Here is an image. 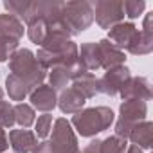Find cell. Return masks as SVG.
Segmentation results:
<instances>
[{"label": "cell", "mask_w": 153, "mask_h": 153, "mask_svg": "<svg viewBox=\"0 0 153 153\" xmlns=\"http://www.w3.org/2000/svg\"><path fill=\"white\" fill-rule=\"evenodd\" d=\"M115 123V114L108 106H92L83 108L72 115L70 126L81 137H96L97 133L108 130Z\"/></svg>", "instance_id": "6da1fadb"}, {"label": "cell", "mask_w": 153, "mask_h": 153, "mask_svg": "<svg viewBox=\"0 0 153 153\" xmlns=\"http://www.w3.org/2000/svg\"><path fill=\"white\" fill-rule=\"evenodd\" d=\"M9 70L22 81H25L33 90L43 85L47 78V70L38 63L34 52L29 49H16L13 52V56L9 58Z\"/></svg>", "instance_id": "7a4b0ae2"}, {"label": "cell", "mask_w": 153, "mask_h": 153, "mask_svg": "<svg viewBox=\"0 0 153 153\" xmlns=\"http://www.w3.org/2000/svg\"><path fill=\"white\" fill-rule=\"evenodd\" d=\"M61 20L67 25L70 36L81 34L94 22V7H92L90 2H85V0L65 2L63 11H61Z\"/></svg>", "instance_id": "3957f363"}, {"label": "cell", "mask_w": 153, "mask_h": 153, "mask_svg": "<svg viewBox=\"0 0 153 153\" xmlns=\"http://www.w3.org/2000/svg\"><path fill=\"white\" fill-rule=\"evenodd\" d=\"M49 142L52 146V153H79L78 135L65 117H59L52 123Z\"/></svg>", "instance_id": "277c9868"}, {"label": "cell", "mask_w": 153, "mask_h": 153, "mask_svg": "<svg viewBox=\"0 0 153 153\" xmlns=\"http://www.w3.org/2000/svg\"><path fill=\"white\" fill-rule=\"evenodd\" d=\"M94 7V20L101 29H112L114 25L124 22L123 0H97Z\"/></svg>", "instance_id": "5b68a950"}, {"label": "cell", "mask_w": 153, "mask_h": 153, "mask_svg": "<svg viewBox=\"0 0 153 153\" xmlns=\"http://www.w3.org/2000/svg\"><path fill=\"white\" fill-rule=\"evenodd\" d=\"M130 78H131V72H130V68L124 67V65L106 70L101 78L97 79L99 94H105V96H117V94L121 92V88L128 83Z\"/></svg>", "instance_id": "8992f818"}, {"label": "cell", "mask_w": 153, "mask_h": 153, "mask_svg": "<svg viewBox=\"0 0 153 153\" xmlns=\"http://www.w3.org/2000/svg\"><path fill=\"white\" fill-rule=\"evenodd\" d=\"M151 51H153V13H148L144 16L142 29L137 31V34L131 40V43L128 45L126 52H130L133 56H144V54H149Z\"/></svg>", "instance_id": "52a82bcc"}, {"label": "cell", "mask_w": 153, "mask_h": 153, "mask_svg": "<svg viewBox=\"0 0 153 153\" xmlns=\"http://www.w3.org/2000/svg\"><path fill=\"white\" fill-rule=\"evenodd\" d=\"M97 54H99V63H101V68L105 70H110V68H115V67H121L124 65L126 61V52L117 49L110 40L103 38L97 42Z\"/></svg>", "instance_id": "ba28073f"}, {"label": "cell", "mask_w": 153, "mask_h": 153, "mask_svg": "<svg viewBox=\"0 0 153 153\" xmlns=\"http://www.w3.org/2000/svg\"><path fill=\"white\" fill-rule=\"evenodd\" d=\"M29 101H31V106L38 112H43V114H49L52 112L56 106H58V94L52 87L49 85H40L36 87L31 94H29Z\"/></svg>", "instance_id": "9c48e42d"}, {"label": "cell", "mask_w": 153, "mask_h": 153, "mask_svg": "<svg viewBox=\"0 0 153 153\" xmlns=\"http://www.w3.org/2000/svg\"><path fill=\"white\" fill-rule=\"evenodd\" d=\"M119 96L123 97V101L126 99H139V101H149L151 99V85L146 78L142 76H137V78H131L128 79V83L121 88Z\"/></svg>", "instance_id": "30bf717a"}, {"label": "cell", "mask_w": 153, "mask_h": 153, "mask_svg": "<svg viewBox=\"0 0 153 153\" xmlns=\"http://www.w3.org/2000/svg\"><path fill=\"white\" fill-rule=\"evenodd\" d=\"M137 31L139 29L133 22H121V24L114 25L112 29H108V38L106 40H110L117 49L126 51L128 45L131 43V40L135 38Z\"/></svg>", "instance_id": "8fae6325"}, {"label": "cell", "mask_w": 153, "mask_h": 153, "mask_svg": "<svg viewBox=\"0 0 153 153\" xmlns=\"http://www.w3.org/2000/svg\"><path fill=\"white\" fill-rule=\"evenodd\" d=\"M148 115V103L139 101V99H126L119 106V119L126 121L130 124H137L146 121Z\"/></svg>", "instance_id": "7c38bea8"}, {"label": "cell", "mask_w": 153, "mask_h": 153, "mask_svg": "<svg viewBox=\"0 0 153 153\" xmlns=\"http://www.w3.org/2000/svg\"><path fill=\"white\" fill-rule=\"evenodd\" d=\"M7 139H9V146L15 149V153H31L38 144V137L34 135V131L25 130V128L11 130Z\"/></svg>", "instance_id": "4fadbf2b"}, {"label": "cell", "mask_w": 153, "mask_h": 153, "mask_svg": "<svg viewBox=\"0 0 153 153\" xmlns=\"http://www.w3.org/2000/svg\"><path fill=\"white\" fill-rule=\"evenodd\" d=\"M87 99L72 87H67L65 90H61V94L58 96V106L63 114H78L79 110L85 108Z\"/></svg>", "instance_id": "5bb4252c"}, {"label": "cell", "mask_w": 153, "mask_h": 153, "mask_svg": "<svg viewBox=\"0 0 153 153\" xmlns=\"http://www.w3.org/2000/svg\"><path fill=\"white\" fill-rule=\"evenodd\" d=\"M24 31H25V25L22 20L7 13L0 15V38H9V40L20 42L24 36Z\"/></svg>", "instance_id": "9a60e30c"}, {"label": "cell", "mask_w": 153, "mask_h": 153, "mask_svg": "<svg viewBox=\"0 0 153 153\" xmlns=\"http://www.w3.org/2000/svg\"><path fill=\"white\" fill-rule=\"evenodd\" d=\"M78 61L88 72L99 70L101 63H99V54H97V43H94V42L81 43V47H78Z\"/></svg>", "instance_id": "2e32d148"}, {"label": "cell", "mask_w": 153, "mask_h": 153, "mask_svg": "<svg viewBox=\"0 0 153 153\" xmlns=\"http://www.w3.org/2000/svg\"><path fill=\"white\" fill-rule=\"evenodd\" d=\"M72 83V88H76L85 99H92L99 94V88H97V78L92 74V72H83V74H78L76 78L70 81Z\"/></svg>", "instance_id": "e0dca14e"}, {"label": "cell", "mask_w": 153, "mask_h": 153, "mask_svg": "<svg viewBox=\"0 0 153 153\" xmlns=\"http://www.w3.org/2000/svg\"><path fill=\"white\" fill-rule=\"evenodd\" d=\"M151 131H153V124L149 121L137 123L131 128V131L128 135V140L133 146L140 148V149H149L151 148Z\"/></svg>", "instance_id": "ac0fdd59"}, {"label": "cell", "mask_w": 153, "mask_h": 153, "mask_svg": "<svg viewBox=\"0 0 153 153\" xmlns=\"http://www.w3.org/2000/svg\"><path fill=\"white\" fill-rule=\"evenodd\" d=\"M6 90L9 94V99L11 101H18V103H24V99L33 92V88L25 81H22L18 76H15V74H9L6 78Z\"/></svg>", "instance_id": "d6986e66"}, {"label": "cell", "mask_w": 153, "mask_h": 153, "mask_svg": "<svg viewBox=\"0 0 153 153\" xmlns=\"http://www.w3.org/2000/svg\"><path fill=\"white\" fill-rule=\"evenodd\" d=\"M70 81H72L70 67H52L49 70V87H52L56 92L65 90Z\"/></svg>", "instance_id": "ffe728a7"}, {"label": "cell", "mask_w": 153, "mask_h": 153, "mask_svg": "<svg viewBox=\"0 0 153 153\" xmlns=\"http://www.w3.org/2000/svg\"><path fill=\"white\" fill-rule=\"evenodd\" d=\"M36 121V112L27 103H16L15 105V123L20 124V128H31Z\"/></svg>", "instance_id": "44dd1931"}, {"label": "cell", "mask_w": 153, "mask_h": 153, "mask_svg": "<svg viewBox=\"0 0 153 153\" xmlns=\"http://www.w3.org/2000/svg\"><path fill=\"white\" fill-rule=\"evenodd\" d=\"M126 148H128V140L117 135H110L105 140H101L99 153H126Z\"/></svg>", "instance_id": "7402d4cb"}, {"label": "cell", "mask_w": 153, "mask_h": 153, "mask_svg": "<svg viewBox=\"0 0 153 153\" xmlns=\"http://www.w3.org/2000/svg\"><path fill=\"white\" fill-rule=\"evenodd\" d=\"M25 31H27V36L33 43L42 45L45 36H47V24L43 20H38V22H33V24L25 25Z\"/></svg>", "instance_id": "603a6c76"}, {"label": "cell", "mask_w": 153, "mask_h": 153, "mask_svg": "<svg viewBox=\"0 0 153 153\" xmlns=\"http://www.w3.org/2000/svg\"><path fill=\"white\" fill-rule=\"evenodd\" d=\"M4 7H6L7 15H13L24 22V16L29 7V0H4Z\"/></svg>", "instance_id": "cb8c5ba5"}, {"label": "cell", "mask_w": 153, "mask_h": 153, "mask_svg": "<svg viewBox=\"0 0 153 153\" xmlns=\"http://www.w3.org/2000/svg\"><path fill=\"white\" fill-rule=\"evenodd\" d=\"M0 126L4 130L15 126V106L4 99H0Z\"/></svg>", "instance_id": "d4e9b609"}, {"label": "cell", "mask_w": 153, "mask_h": 153, "mask_svg": "<svg viewBox=\"0 0 153 153\" xmlns=\"http://www.w3.org/2000/svg\"><path fill=\"white\" fill-rule=\"evenodd\" d=\"M52 115L51 114H43V115H38V119L34 121V135L40 137V139H45L49 137L51 133V128H52Z\"/></svg>", "instance_id": "484cf974"}, {"label": "cell", "mask_w": 153, "mask_h": 153, "mask_svg": "<svg viewBox=\"0 0 153 153\" xmlns=\"http://www.w3.org/2000/svg\"><path fill=\"white\" fill-rule=\"evenodd\" d=\"M123 6H124V16H128L130 20L139 18L146 9L144 0H123Z\"/></svg>", "instance_id": "4316f807"}, {"label": "cell", "mask_w": 153, "mask_h": 153, "mask_svg": "<svg viewBox=\"0 0 153 153\" xmlns=\"http://www.w3.org/2000/svg\"><path fill=\"white\" fill-rule=\"evenodd\" d=\"M20 42L9 40V38H0V63L9 61V58L13 56V52L18 49Z\"/></svg>", "instance_id": "83f0119b"}, {"label": "cell", "mask_w": 153, "mask_h": 153, "mask_svg": "<svg viewBox=\"0 0 153 153\" xmlns=\"http://www.w3.org/2000/svg\"><path fill=\"white\" fill-rule=\"evenodd\" d=\"M99 146H101V140H99V139H94V140H90L79 153H99Z\"/></svg>", "instance_id": "f1b7e54d"}, {"label": "cell", "mask_w": 153, "mask_h": 153, "mask_svg": "<svg viewBox=\"0 0 153 153\" xmlns=\"http://www.w3.org/2000/svg\"><path fill=\"white\" fill-rule=\"evenodd\" d=\"M31 153H52V146H51L49 140H42V142L36 144V148Z\"/></svg>", "instance_id": "f546056e"}, {"label": "cell", "mask_w": 153, "mask_h": 153, "mask_svg": "<svg viewBox=\"0 0 153 153\" xmlns=\"http://www.w3.org/2000/svg\"><path fill=\"white\" fill-rule=\"evenodd\" d=\"M7 149H9V139H7L6 130L0 126V153H6Z\"/></svg>", "instance_id": "4dcf8cb0"}, {"label": "cell", "mask_w": 153, "mask_h": 153, "mask_svg": "<svg viewBox=\"0 0 153 153\" xmlns=\"http://www.w3.org/2000/svg\"><path fill=\"white\" fill-rule=\"evenodd\" d=\"M126 153H142V149L137 148V146H133V144H130V146L126 148Z\"/></svg>", "instance_id": "1f68e13d"}, {"label": "cell", "mask_w": 153, "mask_h": 153, "mask_svg": "<svg viewBox=\"0 0 153 153\" xmlns=\"http://www.w3.org/2000/svg\"><path fill=\"white\" fill-rule=\"evenodd\" d=\"M2 97H4V90H2V88H0V99H2Z\"/></svg>", "instance_id": "d6a6232c"}]
</instances>
